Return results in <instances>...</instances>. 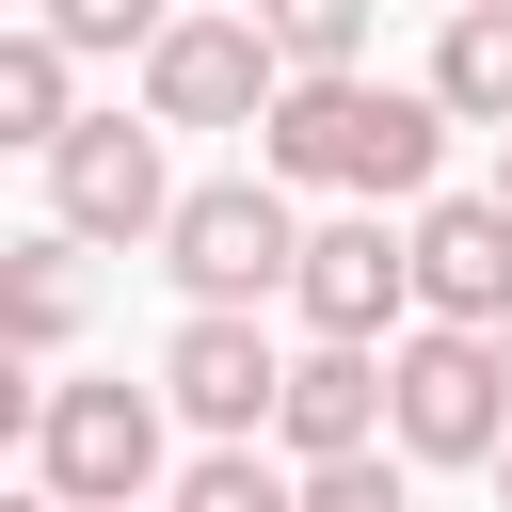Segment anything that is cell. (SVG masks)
<instances>
[{
    "instance_id": "3",
    "label": "cell",
    "mask_w": 512,
    "mask_h": 512,
    "mask_svg": "<svg viewBox=\"0 0 512 512\" xmlns=\"http://www.w3.org/2000/svg\"><path fill=\"white\" fill-rule=\"evenodd\" d=\"M272 96H288L272 16H176V32L144 48V112H160V128H256Z\"/></svg>"
},
{
    "instance_id": "17",
    "label": "cell",
    "mask_w": 512,
    "mask_h": 512,
    "mask_svg": "<svg viewBox=\"0 0 512 512\" xmlns=\"http://www.w3.org/2000/svg\"><path fill=\"white\" fill-rule=\"evenodd\" d=\"M0 512H80V496H64V480H32V496H0Z\"/></svg>"
},
{
    "instance_id": "15",
    "label": "cell",
    "mask_w": 512,
    "mask_h": 512,
    "mask_svg": "<svg viewBox=\"0 0 512 512\" xmlns=\"http://www.w3.org/2000/svg\"><path fill=\"white\" fill-rule=\"evenodd\" d=\"M416 464V448H400ZM400 464L384 448H336V464H304V512H400Z\"/></svg>"
},
{
    "instance_id": "1",
    "label": "cell",
    "mask_w": 512,
    "mask_h": 512,
    "mask_svg": "<svg viewBox=\"0 0 512 512\" xmlns=\"http://www.w3.org/2000/svg\"><path fill=\"white\" fill-rule=\"evenodd\" d=\"M384 384H400V448L416 464H496L512 448V336L496 320H416L384 352Z\"/></svg>"
},
{
    "instance_id": "8",
    "label": "cell",
    "mask_w": 512,
    "mask_h": 512,
    "mask_svg": "<svg viewBox=\"0 0 512 512\" xmlns=\"http://www.w3.org/2000/svg\"><path fill=\"white\" fill-rule=\"evenodd\" d=\"M416 320H512V192L416 208Z\"/></svg>"
},
{
    "instance_id": "2",
    "label": "cell",
    "mask_w": 512,
    "mask_h": 512,
    "mask_svg": "<svg viewBox=\"0 0 512 512\" xmlns=\"http://www.w3.org/2000/svg\"><path fill=\"white\" fill-rule=\"evenodd\" d=\"M160 272H176L192 304H256V288H288V272H304L288 176L256 160V176H208V192H176V224H160Z\"/></svg>"
},
{
    "instance_id": "20",
    "label": "cell",
    "mask_w": 512,
    "mask_h": 512,
    "mask_svg": "<svg viewBox=\"0 0 512 512\" xmlns=\"http://www.w3.org/2000/svg\"><path fill=\"white\" fill-rule=\"evenodd\" d=\"M496 336H512V320H496Z\"/></svg>"
},
{
    "instance_id": "5",
    "label": "cell",
    "mask_w": 512,
    "mask_h": 512,
    "mask_svg": "<svg viewBox=\"0 0 512 512\" xmlns=\"http://www.w3.org/2000/svg\"><path fill=\"white\" fill-rule=\"evenodd\" d=\"M48 224H80V240H160V224H176L160 112H144V128H128V112H80V128L48 144Z\"/></svg>"
},
{
    "instance_id": "10",
    "label": "cell",
    "mask_w": 512,
    "mask_h": 512,
    "mask_svg": "<svg viewBox=\"0 0 512 512\" xmlns=\"http://www.w3.org/2000/svg\"><path fill=\"white\" fill-rule=\"evenodd\" d=\"M64 256H80V224H48V240L0 256V336H16V368H48V352L80 336V272H64Z\"/></svg>"
},
{
    "instance_id": "14",
    "label": "cell",
    "mask_w": 512,
    "mask_h": 512,
    "mask_svg": "<svg viewBox=\"0 0 512 512\" xmlns=\"http://www.w3.org/2000/svg\"><path fill=\"white\" fill-rule=\"evenodd\" d=\"M256 16H272L288 64H352V48H368V0H256Z\"/></svg>"
},
{
    "instance_id": "4",
    "label": "cell",
    "mask_w": 512,
    "mask_h": 512,
    "mask_svg": "<svg viewBox=\"0 0 512 512\" xmlns=\"http://www.w3.org/2000/svg\"><path fill=\"white\" fill-rule=\"evenodd\" d=\"M32 480H64L80 512H128L160 480V400L144 384H48L32 400Z\"/></svg>"
},
{
    "instance_id": "13",
    "label": "cell",
    "mask_w": 512,
    "mask_h": 512,
    "mask_svg": "<svg viewBox=\"0 0 512 512\" xmlns=\"http://www.w3.org/2000/svg\"><path fill=\"white\" fill-rule=\"evenodd\" d=\"M176 512H304V480H272L256 432H208V464L176 480Z\"/></svg>"
},
{
    "instance_id": "18",
    "label": "cell",
    "mask_w": 512,
    "mask_h": 512,
    "mask_svg": "<svg viewBox=\"0 0 512 512\" xmlns=\"http://www.w3.org/2000/svg\"><path fill=\"white\" fill-rule=\"evenodd\" d=\"M496 496H512V448H496Z\"/></svg>"
},
{
    "instance_id": "11",
    "label": "cell",
    "mask_w": 512,
    "mask_h": 512,
    "mask_svg": "<svg viewBox=\"0 0 512 512\" xmlns=\"http://www.w3.org/2000/svg\"><path fill=\"white\" fill-rule=\"evenodd\" d=\"M432 96L464 128H512V0H448V48H432Z\"/></svg>"
},
{
    "instance_id": "16",
    "label": "cell",
    "mask_w": 512,
    "mask_h": 512,
    "mask_svg": "<svg viewBox=\"0 0 512 512\" xmlns=\"http://www.w3.org/2000/svg\"><path fill=\"white\" fill-rule=\"evenodd\" d=\"M32 16H48L64 48H160V32H176L160 0H32Z\"/></svg>"
},
{
    "instance_id": "7",
    "label": "cell",
    "mask_w": 512,
    "mask_h": 512,
    "mask_svg": "<svg viewBox=\"0 0 512 512\" xmlns=\"http://www.w3.org/2000/svg\"><path fill=\"white\" fill-rule=\"evenodd\" d=\"M288 304H304V336H384L400 304H416V224L384 240V208H352V224H304V272H288Z\"/></svg>"
},
{
    "instance_id": "12",
    "label": "cell",
    "mask_w": 512,
    "mask_h": 512,
    "mask_svg": "<svg viewBox=\"0 0 512 512\" xmlns=\"http://www.w3.org/2000/svg\"><path fill=\"white\" fill-rule=\"evenodd\" d=\"M64 64H80V48H64L48 16H32V32H0V144H32V160H48V144L80 128V96H64Z\"/></svg>"
},
{
    "instance_id": "9",
    "label": "cell",
    "mask_w": 512,
    "mask_h": 512,
    "mask_svg": "<svg viewBox=\"0 0 512 512\" xmlns=\"http://www.w3.org/2000/svg\"><path fill=\"white\" fill-rule=\"evenodd\" d=\"M272 432H288V464H336V448H384V432H400V384H384V352H368V336H320V352L288 368Z\"/></svg>"
},
{
    "instance_id": "6",
    "label": "cell",
    "mask_w": 512,
    "mask_h": 512,
    "mask_svg": "<svg viewBox=\"0 0 512 512\" xmlns=\"http://www.w3.org/2000/svg\"><path fill=\"white\" fill-rule=\"evenodd\" d=\"M160 400H176L192 432H272L288 352L256 336V304H192V320H176V352H160Z\"/></svg>"
},
{
    "instance_id": "19",
    "label": "cell",
    "mask_w": 512,
    "mask_h": 512,
    "mask_svg": "<svg viewBox=\"0 0 512 512\" xmlns=\"http://www.w3.org/2000/svg\"><path fill=\"white\" fill-rule=\"evenodd\" d=\"M496 144H512V128H496ZM496 192H512V160H496Z\"/></svg>"
}]
</instances>
